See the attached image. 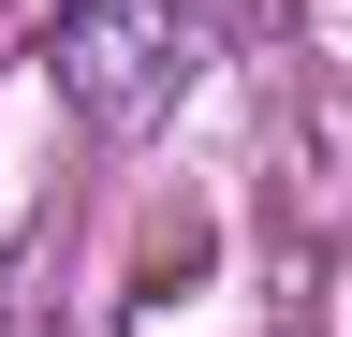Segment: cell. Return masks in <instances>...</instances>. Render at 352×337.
Listing matches in <instances>:
<instances>
[{"instance_id": "1", "label": "cell", "mask_w": 352, "mask_h": 337, "mask_svg": "<svg viewBox=\"0 0 352 337\" xmlns=\"http://www.w3.org/2000/svg\"><path fill=\"white\" fill-rule=\"evenodd\" d=\"M206 45H220V0H59V73H74L88 117H118V132L191 89Z\"/></svg>"}]
</instances>
